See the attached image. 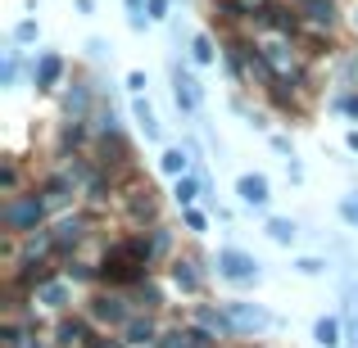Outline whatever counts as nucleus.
I'll list each match as a JSON object with an SVG mask.
<instances>
[{
  "label": "nucleus",
  "instance_id": "nucleus-8",
  "mask_svg": "<svg viewBox=\"0 0 358 348\" xmlns=\"http://www.w3.org/2000/svg\"><path fill=\"white\" fill-rule=\"evenodd\" d=\"M164 172L168 176H186V154L182 149H164Z\"/></svg>",
  "mask_w": 358,
  "mask_h": 348
},
{
  "label": "nucleus",
  "instance_id": "nucleus-7",
  "mask_svg": "<svg viewBox=\"0 0 358 348\" xmlns=\"http://www.w3.org/2000/svg\"><path fill=\"white\" fill-rule=\"evenodd\" d=\"M136 122H141V131H145V136H150V140H155V136H159V122H155V109H150V105H145V100H136Z\"/></svg>",
  "mask_w": 358,
  "mask_h": 348
},
{
  "label": "nucleus",
  "instance_id": "nucleus-17",
  "mask_svg": "<svg viewBox=\"0 0 358 348\" xmlns=\"http://www.w3.org/2000/svg\"><path fill=\"white\" fill-rule=\"evenodd\" d=\"M186 227H191V231H204V213H186Z\"/></svg>",
  "mask_w": 358,
  "mask_h": 348
},
{
  "label": "nucleus",
  "instance_id": "nucleus-19",
  "mask_svg": "<svg viewBox=\"0 0 358 348\" xmlns=\"http://www.w3.org/2000/svg\"><path fill=\"white\" fill-rule=\"evenodd\" d=\"M350 145H354V149H358V131H350Z\"/></svg>",
  "mask_w": 358,
  "mask_h": 348
},
{
  "label": "nucleus",
  "instance_id": "nucleus-5",
  "mask_svg": "<svg viewBox=\"0 0 358 348\" xmlns=\"http://www.w3.org/2000/svg\"><path fill=\"white\" fill-rule=\"evenodd\" d=\"M268 235L277 244H295V222H286V218H272L268 222Z\"/></svg>",
  "mask_w": 358,
  "mask_h": 348
},
{
  "label": "nucleus",
  "instance_id": "nucleus-2",
  "mask_svg": "<svg viewBox=\"0 0 358 348\" xmlns=\"http://www.w3.org/2000/svg\"><path fill=\"white\" fill-rule=\"evenodd\" d=\"M222 267H227V276H236V280H259V262L245 258V253H236V249L222 253Z\"/></svg>",
  "mask_w": 358,
  "mask_h": 348
},
{
  "label": "nucleus",
  "instance_id": "nucleus-6",
  "mask_svg": "<svg viewBox=\"0 0 358 348\" xmlns=\"http://www.w3.org/2000/svg\"><path fill=\"white\" fill-rule=\"evenodd\" d=\"M59 73H64V63H59V59H55V54H50V59H41V73H36V82H41V86L50 91L55 82H59Z\"/></svg>",
  "mask_w": 358,
  "mask_h": 348
},
{
  "label": "nucleus",
  "instance_id": "nucleus-10",
  "mask_svg": "<svg viewBox=\"0 0 358 348\" xmlns=\"http://www.w3.org/2000/svg\"><path fill=\"white\" fill-rule=\"evenodd\" d=\"M127 340L131 344H150V340H155V326H150V321H131L127 326Z\"/></svg>",
  "mask_w": 358,
  "mask_h": 348
},
{
  "label": "nucleus",
  "instance_id": "nucleus-13",
  "mask_svg": "<svg viewBox=\"0 0 358 348\" xmlns=\"http://www.w3.org/2000/svg\"><path fill=\"white\" fill-rule=\"evenodd\" d=\"M195 59H200V63H213V41H209V36H195Z\"/></svg>",
  "mask_w": 358,
  "mask_h": 348
},
{
  "label": "nucleus",
  "instance_id": "nucleus-1",
  "mask_svg": "<svg viewBox=\"0 0 358 348\" xmlns=\"http://www.w3.org/2000/svg\"><path fill=\"white\" fill-rule=\"evenodd\" d=\"M173 96H177V109H182V114H195V105H200V91H195V82L186 77L182 68H173Z\"/></svg>",
  "mask_w": 358,
  "mask_h": 348
},
{
  "label": "nucleus",
  "instance_id": "nucleus-9",
  "mask_svg": "<svg viewBox=\"0 0 358 348\" xmlns=\"http://www.w3.org/2000/svg\"><path fill=\"white\" fill-rule=\"evenodd\" d=\"M173 195H177V204H191L195 195H200V186L191 181V176H177V186H173Z\"/></svg>",
  "mask_w": 358,
  "mask_h": 348
},
{
  "label": "nucleus",
  "instance_id": "nucleus-16",
  "mask_svg": "<svg viewBox=\"0 0 358 348\" xmlns=\"http://www.w3.org/2000/svg\"><path fill=\"white\" fill-rule=\"evenodd\" d=\"M150 18H168V0H150Z\"/></svg>",
  "mask_w": 358,
  "mask_h": 348
},
{
  "label": "nucleus",
  "instance_id": "nucleus-3",
  "mask_svg": "<svg viewBox=\"0 0 358 348\" xmlns=\"http://www.w3.org/2000/svg\"><path fill=\"white\" fill-rule=\"evenodd\" d=\"M236 195L245 204H254V209H263V204H268V181H263V176H241Z\"/></svg>",
  "mask_w": 358,
  "mask_h": 348
},
{
  "label": "nucleus",
  "instance_id": "nucleus-14",
  "mask_svg": "<svg viewBox=\"0 0 358 348\" xmlns=\"http://www.w3.org/2000/svg\"><path fill=\"white\" fill-rule=\"evenodd\" d=\"M32 36H36V23H32V18H27V23H18V41H32Z\"/></svg>",
  "mask_w": 358,
  "mask_h": 348
},
{
  "label": "nucleus",
  "instance_id": "nucleus-11",
  "mask_svg": "<svg viewBox=\"0 0 358 348\" xmlns=\"http://www.w3.org/2000/svg\"><path fill=\"white\" fill-rule=\"evenodd\" d=\"M231 317H236L241 326H268V317H263V312H250V308H236V303H231Z\"/></svg>",
  "mask_w": 358,
  "mask_h": 348
},
{
  "label": "nucleus",
  "instance_id": "nucleus-12",
  "mask_svg": "<svg viewBox=\"0 0 358 348\" xmlns=\"http://www.w3.org/2000/svg\"><path fill=\"white\" fill-rule=\"evenodd\" d=\"M173 276H177V285H186V289H200V276L191 271V262H177V271H173Z\"/></svg>",
  "mask_w": 358,
  "mask_h": 348
},
{
  "label": "nucleus",
  "instance_id": "nucleus-15",
  "mask_svg": "<svg viewBox=\"0 0 358 348\" xmlns=\"http://www.w3.org/2000/svg\"><path fill=\"white\" fill-rule=\"evenodd\" d=\"M299 271H304V276H317V271H322V262H317V258H304V262H299Z\"/></svg>",
  "mask_w": 358,
  "mask_h": 348
},
{
  "label": "nucleus",
  "instance_id": "nucleus-18",
  "mask_svg": "<svg viewBox=\"0 0 358 348\" xmlns=\"http://www.w3.org/2000/svg\"><path fill=\"white\" fill-rule=\"evenodd\" d=\"M127 9H131V14H141V0H127Z\"/></svg>",
  "mask_w": 358,
  "mask_h": 348
},
{
  "label": "nucleus",
  "instance_id": "nucleus-4",
  "mask_svg": "<svg viewBox=\"0 0 358 348\" xmlns=\"http://www.w3.org/2000/svg\"><path fill=\"white\" fill-rule=\"evenodd\" d=\"M313 335H317V344H322V348H336V344H341V326H336L331 317H322V321L313 326Z\"/></svg>",
  "mask_w": 358,
  "mask_h": 348
}]
</instances>
